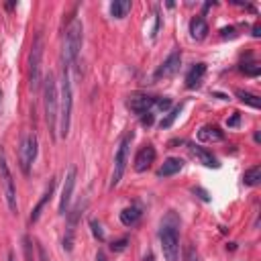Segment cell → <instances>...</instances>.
I'll list each match as a JSON object with an SVG mask.
<instances>
[{
  "mask_svg": "<svg viewBox=\"0 0 261 261\" xmlns=\"http://www.w3.org/2000/svg\"><path fill=\"white\" fill-rule=\"evenodd\" d=\"M71 108H73V94H71V82H69V71L63 67L61 80H59V116H57V126L59 135L67 137L69 135V124H71Z\"/></svg>",
  "mask_w": 261,
  "mask_h": 261,
  "instance_id": "obj_1",
  "label": "cell"
},
{
  "mask_svg": "<svg viewBox=\"0 0 261 261\" xmlns=\"http://www.w3.org/2000/svg\"><path fill=\"white\" fill-rule=\"evenodd\" d=\"M82 43H84V24L82 20L73 18L69 22V27L65 29V37H63V67H71L75 61H77V55H80V49H82Z\"/></svg>",
  "mask_w": 261,
  "mask_h": 261,
  "instance_id": "obj_2",
  "label": "cell"
},
{
  "mask_svg": "<svg viewBox=\"0 0 261 261\" xmlns=\"http://www.w3.org/2000/svg\"><path fill=\"white\" fill-rule=\"evenodd\" d=\"M43 104H45V122L55 139L57 135V116H59V94H57V82L53 73L45 77V88H43Z\"/></svg>",
  "mask_w": 261,
  "mask_h": 261,
  "instance_id": "obj_3",
  "label": "cell"
},
{
  "mask_svg": "<svg viewBox=\"0 0 261 261\" xmlns=\"http://www.w3.org/2000/svg\"><path fill=\"white\" fill-rule=\"evenodd\" d=\"M159 243L165 261H179V232H177V222L175 216L169 214L159 228Z\"/></svg>",
  "mask_w": 261,
  "mask_h": 261,
  "instance_id": "obj_4",
  "label": "cell"
},
{
  "mask_svg": "<svg viewBox=\"0 0 261 261\" xmlns=\"http://www.w3.org/2000/svg\"><path fill=\"white\" fill-rule=\"evenodd\" d=\"M133 139H135V133H133V130H126L124 137H122L120 143H118V149H116V155H114V169H112V175H110V188H116V186L120 184L122 175H124Z\"/></svg>",
  "mask_w": 261,
  "mask_h": 261,
  "instance_id": "obj_5",
  "label": "cell"
},
{
  "mask_svg": "<svg viewBox=\"0 0 261 261\" xmlns=\"http://www.w3.org/2000/svg\"><path fill=\"white\" fill-rule=\"evenodd\" d=\"M41 61H43V35L37 33L31 53H29V86H31V90H39V86H41Z\"/></svg>",
  "mask_w": 261,
  "mask_h": 261,
  "instance_id": "obj_6",
  "label": "cell"
},
{
  "mask_svg": "<svg viewBox=\"0 0 261 261\" xmlns=\"http://www.w3.org/2000/svg\"><path fill=\"white\" fill-rule=\"evenodd\" d=\"M37 153H39V141H37V135L35 133H27L20 141V149H18V163H20V171L24 175L31 173V167L37 159Z\"/></svg>",
  "mask_w": 261,
  "mask_h": 261,
  "instance_id": "obj_7",
  "label": "cell"
},
{
  "mask_svg": "<svg viewBox=\"0 0 261 261\" xmlns=\"http://www.w3.org/2000/svg\"><path fill=\"white\" fill-rule=\"evenodd\" d=\"M0 179H2V188H4V198H6V204H8V210L10 212H16V186H14V177L10 173V167L6 163V157L4 153L0 151Z\"/></svg>",
  "mask_w": 261,
  "mask_h": 261,
  "instance_id": "obj_8",
  "label": "cell"
},
{
  "mask_svg": "<svg viewBox=\"0 0 261 261\" xmlns=\"http://www.w3.org/2000/svg\"><path fill=\"white\" fill-rule=\"evenodd\" d=\"M75 175H77V169L71 165L65 173V181H63V188H61V196H59V214L65 216L67 210H69V202H71V194H73V188H75Z\"/></svg>",
  "mask_w": 261,
  "mask_h": 261,
  "instance_id": "obj_9",
  "label": "cell"
},
{
  "mask_svg": "<svg viewBox=\"0 0 261 261\" xmlns=\"http://www.w3.org/2000/svg\"><path fill=\"white\" fill-rule=\"evenodd\" d=\"M84 208H86V204H82V202H80L71 212H67V214H65V216H67V226H65V237H63V249H65V251H71V249H73L75 226H77V220H80V216H82Z\"/></svg>",
  "mask_w": 261,
  "mask_h": 261,
  "instance_id": "obj_10",
  "label": "cell"
},
{
  "mask_svg": "<svg viewBox=\"0 0 261 261\" xmlns=\"http://www.w3.org/2000/svg\"><path fill=\"white\" fill-rule=\"evenodd\" d=\"M155 157H157V151H155V147L149 143V145H143L139 151H137V155H135V161H133V167H135V171H147L153 163H155Z\"/></svg>",
  "mask_w": 261,
  "mask_h": 261,
  "instance_id": "obj_11",
  "label": "cell"
},
{
  "mask_svg": "<svg viewBox=\"0 0 261 261\" xmlns=\"http://www.w3.org/2000/svg\"><path fill=\"white\" fill-rule=\"evenodd\" d=\"M179 65H181V53H179V51H173V53H169V55L163 59V63L157 67L155 77H157V80H161V77H171V75H175V73L179 71Z\"/></svg>",
  "mask_w": 261,
  "mask_h": 261,
  "instance_id": "obj_12",
  "label": "cell"
},
{
  "mask_svg": "<svg viewBox=\"0 0 261 261\" xmlns=\"http://www.w3.org/2000/svg\"><path fill=\"white\" fill-rule=\"evenodd\" d=\"M153 104H155V98L153 96H147V94H130L128 100H126V106L137 114H145V112H153Z\"/></svg>",
  "mask_w": 261,
  "mask_h": 261,
  "instance_id": "obj_13",
  "label": "cell"
},
{
  "mask_svg": "<svg viewBox=\"0 0 261 261\" xmlns=\"http://www.w3.org/2000/svg\"><path fill=\"white\" fill-rule=\"evenodd\" d=\"M177 143H181V145H186L188 149H190V153L202 163V165H206V167H218L220 163L216 161V157L212 155V153H208L204 147H200V145H194V143H190V141H177Z\"/></svg>",
  "mask_w": 261,
  "mask_h": 261,
  "instance_id": "obj_14",
  "label": "cell"
},
{
  "mask_svg": "<svg viewBox=\"0 0 261 261\" xmlns=\"http://www.w3.org/2000/svg\"><path fill=\"white\" fill-rule=\"evenodd\" d=\"M55 186H57V179H55V177H51V179H49V184H47V188H45V192H43V196H41V200H39V202L35 204V208L31 210V216H29V222H31V224H35V222L39 220L41 210H43V208H45V204L51 200Z\"/></svg>",
  "mask_w": 261,
  "mask_h": 261,
  "instance_id": "obj_15",
  "label": "cell"
},
{
  "mask_svg": "<svg viewBox=\"0 0 261 261\" xmlns=\"http://www.w3.org/2000/svg\"><path fill=\"white\" fill-rule=\"evenodd\" d=\"M204 75H206V63H202V61L200 63H194L190 67V71L186 73V88H190V90L198 88L202 84Z\"/></svg>",
  "mask_w": 261,
  "mask_h": 261,
  "instance_id": "obj_16",
  "label": "cell"
},
{
  "mask_svg": "<svg viewBox=\"0 0 261 261\" xmlns=\"http://www.w3.org/2000/svg\"><path fill=\"white\" fill-rule=\"evenodd\" d=\"M198 141H202V143H220V141H224V133L216 124H204L198 130Z\"/></svg>",
  "mask_w": 261,
  "mask_h": 261,
  "instance_id": "obj_17",
  "label": "cell"
},
{
  "mask_svg": "<svg viewBox=\"0 0 261 261\" xmlns=\"http://www.w3.org/2000/svg\"><path fill=\"white\" fill-rule=\"evenodd\" d=\"M181 169H184V159H179V157H167V159L161 163L157 175H159V177H171V175L179 173Z\"/></svg>",
  "mask_w": 261,
  "mask_h": 261,
  "instance_id": "obj_18",
  "label": "cell"
},
{
  "mask_svg": "<svg viewBox=\"0 0 261 261\" xmlns=\"http://www.w3.org/2000/svg\"><path fill=\"white\" fill-rule=\"evenodd\" d=\"M190 35H192V39H196V41L206 39V35H208V22H206L204 14H198V16H194V18L190 20Z\"/></svg>",
  "mask_w": 261,
  "mask_h": 261,
  "instance_id": "obj_19",
  "label": "cell"
},
{
  "mask_svg": "<svg viewBox=\"0 0 261 261\" xmlns=\"http://www.w3.org/2000/svg\"><path fill=\"white\" fill-rule=\"evenodd\" d=\"M141 214H143V210H141V206H139V204L126 206V208L120 212V222H122L124 226H133V224H137V222H139Z\"/></svg>",
  "mask_w": 261,
  "mask_h": 261,
  "instance_id": "obj_20",
  "label": "cell"
},
{
  "mask_svg": "<svg viewBox=\"0 0 261 261\" xmlns=\"http://www.w3.org/2000/svg\"><path fill=\"white\" fill-rule=\"evenodd\" d=\"M128 10H130V2L128 0H114L110 4V14L114 18H124Z\"/></svg>",
  "mask_w": 261,
  "mask_h": 261,
  "instance_id": "obj_21",
  "label": "cell"
},
{
  "mask_svg": "<svg viewBox=\"0 0 261 261\" xmlns=\"http://www.w3.org/2000/svg\"><path fill=\"white\" fill-rule=\"evenodd\" d=\"M259 181H261V167H259V165L249 167V169L245 171V175H243V184L253 188V186H259Z\"/></svg>",
  "mask_w": 261,
  "mask_h": 261,
  "instance_id": "obj_22",
  "label": "cell"
},
{
  "mask_svg": "<svg viewBox=\"0 0 261 261\" xmlns=\"http://www.w3.org/2000/svg\"><path fill=\"white\" fill-rule=\"evenodd\" d=\"M237 98H239L241 102L249 104L251 108H259V106H261L259 96H257V94H251V92H247V90H237Z\"/></svg>",
  "mask_w": 261,
  "mask_h": 261,
  "instance_id": "obj_23",
  "label": "cell"
},
{
  "mask_svg": "<svg viewBox=\"0 0 261 261\" xmlns=\"http://www.w3.org/2000/svg\"><path fill=\"white\" fill-rule=\"evenodd\" d=\"M181 108H184V104H177V106H173V108H171V110H169V112H167V114H165V116L159 120V126H161V128H169V126L175 122V118L179 116Z\"/></svg>",
  "mask_w": 261,
  "mask_h": 261,
  "instance_id": "obj_24",
  "label": "cell"
},
{
  "mask_svg": "<svg viewBox=\"0 0 261 261\" xmlns=\"http://www.w3.org/2000/svg\"><path fill=\"white\" fill-rule=\"evenodd\" d=\"M241 71L247 73V75H251V77H257L261 73V65H257V63H243L241 65Z\"/></svg>",
  "mask_w": 261,
  "mask_h": 261,
  "instance_id": "obj_25",
  "label": "cell"
},
{
  "mask_svg": "<svg viewBox=\"0 0 261 261\" xmlns=\"http://www.w3.org/2000/svg\"><path fill=\"white\" fill-rule=\"evenodd\" d=\"M22 251H24V259L27 261H35V255H33V243H31V237H22Z\"/></svg>",
  "mask_w": 261,
  "mask_h": 261,
  "instance_id": "obj_26",
  "label": "cell"
},
{
  "mask_svg": "<svg viewBox=\"0 0 261 261\" xmlns=\"http://www.w3.org/2000/svg\"><path fill=\"white\" fill-rule=\"evenodd\" d=\"M126 245H128V237H122V239H118V241H112V243H110V249H112L114 253H122V251L126 249Z\"/></svg>",
  "mask_w": 261,
  "mask_h": 261,
  "instance_id": "obj_27",
  "label": "cell"
},
{
  "mask_svg": "<svg viewBox=\"0 0 261 261\" xmlns=\"http://www.w3.org/2000/svg\"><path fill=\"white\" fill-rule=\"evenodd\" d=\"M153 108H157V110H161V112H167V110L171 108V100H169V98H155Z\"/></svg>",
  "mask_w": 261,
  "mask_h": 261,
  "instance_id": "obj_28",
  "label": "cell"
},
{
  "mask_svg": "<svg viewBox=\"0 0 261 261\" xmlns=\"http://www.w3.org/2000/svg\"><path fill=\"white\" fill-rule=\"evenodd\" d=\"M90 228H92V234L98 241H104V230H102V224L98 220H90Z\"/></svg>",
  "mask_w": 261,
  "mask_h": 261,
  "instance_id": "obj_29",
  "label": "cell"
},
{
  "mask_svg": "<svg viewBox=\"0 0 261 261\" xmlns=\"http://www.w3.org/2000/svg\"><path fill=\"white\" fill-rule=\"evenodd\" d=\"M186 261H200V257H198V253H196V249L192 245L186 249Z\"/></svg>",
  "mask_w": 261,
  "mask_h": 261,
  "instance_id": "obj_30",
  "label": "cell"
},
{
  "mask_svg": "<svg viewBox=\"0 0 261 261\" xmlns=\"http://www.w3.org/2000/svg\"><path fill=\"white\" fill-rule=\"evenodd\" d=\"M141 124L151 126V124H153V112H145V114H141Z\"/></svg>",
  "mask_w": 261,
  "mask_h": 261,
  "instance_id": "obj_31",
  "label": "cell"
},
{
  "mask_svg": "<svg viewBox=\"0 0 261 261\" xmlns=\"http://www.w3.org/2000/svg\"><path fill=\"white\" fill-rule=\"evenodd\" d=\"M220 35L226 39V37H234V27H224L222 31H220Z\"/></svg>",
  "mask_w": 261,
  "mask_h": 261,
  "instance_id": "obj_32",
  "label": "cell"
},
{
  "mask_svg": "<svg viewBox=\"0 0 261 261\" xmlns=\"http://www.w3.org/2000/svg\"><path fill=\"white\" fill-rule=\"evenodd\" d=\"M239 122H241V114H239V112H234V114L228 118V126H237Z\"/></svg>",
  "mask_w": 261,
  "mask_h": 261,
  "instance_id": "obj_33",
  "label": "cell"
},
{
  "mask_svg": "<svg viewBox=\"0 0 261 261\" xmlns=\"http://www.w3.org/2000/svg\"><path fill=\"white\" fill-rule=\"evenodd\" d=\"M194 194H200V198H202L204 202H208V200H210V198H208V194H206L202 188H196V190H194Z\"/></svg>",
  "mask_w": 261,
  "mask_h": 261,
  "instance_id": "obj_34",
  "label": "cell"
},
{
  "mask_svg": "<svg viewBox=\"0 0 261 261\" xmlns=\"http://www.w3.org/2000/svg\"><path fill=\"white\" fill-rule=\"evenodd\" d=\"M96 261H108L106 255H104V251H98V253H96Z\"/></svg>",
  "mask_w": 261,
  "mask_h": 261,
  "instance_id": "obj_35",
  "label": "cell"
},
{
  "mask_svg": "<svg viewBox=\"0 0 261 261\" xmlns=\"http://www.w3.org/2000/svg\"><path fill=\"white\" fill-rule=\"evenodd\" d=\"M259 31H261V27H259V24H255V27H253V37H259V35H261Z\"/></svg>",
  "mask_w": 261,
  "mask_h": 261,
  "instance_id": "obj_36",
  "label": "cell"
},
{
  "mask_svg": "<svg viewBox=\"0 0 261 261\" xmlns=\"http://www.w3.org/2000/svg\"><path fill=\"white\" fill-rule=\"evenodd\" d=\"M143 261H153V255H151V253H147V255L143 257Z\"/></svg>",
  "mask_w": 261,
  "mask_h": 261,
  "instance_id": "obj_37",
  "label": "cell"
},
{
  "mask_svg": "<svg viewBox=\"0 0 261 261\" xmlns=\"http://www.w3.org/2000/svg\"><path fill=\"white\" fill-rule=\"evenodd\" d=\"M6 261H14V255H12V253H8V257H6Z\"/></svg>",
  "mask_w": 261,
  "mask_h": 261,
  "instance_id": "obj_38",
  "label": "cell"
}]
</instances>
